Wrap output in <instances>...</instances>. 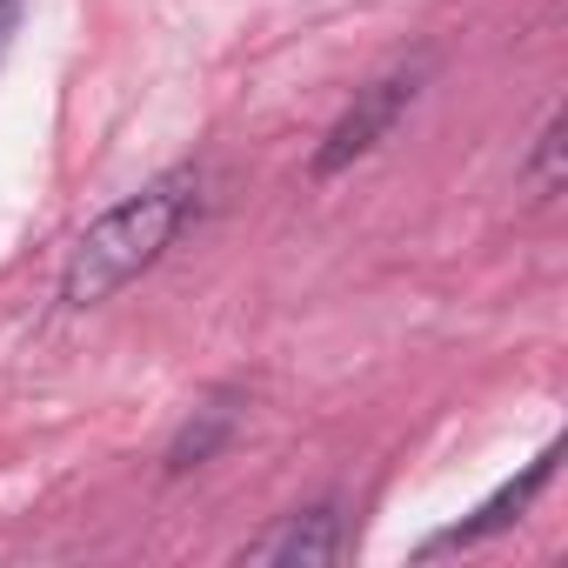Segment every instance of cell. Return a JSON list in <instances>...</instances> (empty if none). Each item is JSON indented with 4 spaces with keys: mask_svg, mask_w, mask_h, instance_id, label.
Here are the masks:
<instances>
[{
    "mask_svg": "<svg viewBox=\"0 0 568 568\" xmlns=\"http://www.w3.org/2000/svg\"><path fill=\"white\" fill-rule=\"evenodd\" d=\"M194 194H201V174H194V168H174V174L148 181L141 194H128L121 207H108V214L74 241V254H68V267H61V302H68V308H94V302L121 295L134 274H148V267L174 247V234L187 227Z\"/></svg>",
    "mask_w": 568,
    "mask_h": 568,
    "instance_id": "6da1fadb",
    "label": "cell"
},
{
    "mask_svg": "<svg viewBox=\"0 0 568 568\" xmlns=\"http://www.w3.org/2000/svg\"><path fill=\"white\" fill-rule=\"evenodd\" d=\"M422 81H428V61H408V68H388L382 81L355 88V101L342 108V121L322 134L308 174H315V181H335V174H348L355 161H368V154L402 128V114L422 101Z\"/></svg>",
    "mask_w": 568,
    "mask_h": 568,
    "instance_id": "7a4b0ae2",
    "label": "cell"
},
{
    "mask_svg": "<svg viewBox=\"0 0 568 568\" xmlns=\"http://www.w3.org/2000/svg\"><path fill=\"white\" fill-rule=\"evenodd\" d=\"M348 555V515L335 501H315V508H295L281 515L254 548L247 561H281V568H328Z\"/></svg>",
    "mask_w": 568,
    "mask_h": 568,
    "instance_id": "3957f363",
    "label": "cell"
},
{
    "mask_svg": "<svg viewBox=\"0 0 568 568\" xmlns=\"http://www.w3.org/2000/svg\"><path fill=\"white\" fill-rule=\"evenodd\" d=\"M555 462H561V448H541V455H535V462H528V468H521L515 481H501V488H495V495H488V501H481V508L468 515V521H455V528H442V535H435V541H428L422 555H448V548H475V541H488V535H501V528H515V521L528 515V501H535V495L548 488V475H555Z\"/></svg>",
    "mask_w": 568,
    "mask_h": 568,
    "instance_id": "277c9868",
    "label": "cell"
},
{
    "mask_svg": "<svg viewBox=\"0 0 568 568\" xmlns=\"http://www.w3.org/2000/svg\"><path fill=\"white\" fill-rule=\"evenodd\" d=\"M234 422H241V395H234V388H214V395H207V402L174 428V442H168V475H187V468L214 462V455L227 448Z\"/></svg>",
    "mask_w": 568,
    "mask_h": 568,
    "instance_id": "5b68a950",
    "label": "cell"
},
{
    "mask_svg": "<svg viewBox=\"0 0 568 568\" xmlns=\"http://www.w3.org/2000/svg\"><path fill=\"white\" fill-rule=\"evenodd\" d=\"M521 187H528L535 201H555V194H561V114H548V128L535 134V154H528V168H521Z\"/></svg>",
    "mask_w": 568,
    "mask_h": 568,
    "instance_id": "8992f818",
    "label": "cell"
},
{
    "mask_svg": "<svg viewBox=\"0 0 568 568\" xmlns=\"http://www.w3.org/2000/svg\"><path fill=\"white\" fill-rule=\"evenodd\" d=\"M14 28H21V0H0V54H8Z\"/></svg>",
    "mask_w": 568,
    "mask_h": 568,
    "instance_id": "52a82bcc",
    "label": "cell"
}]
</instances>
